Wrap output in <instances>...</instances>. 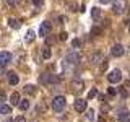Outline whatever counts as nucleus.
Wrapping results in <instances>:
<instances>
[{
    "instance_id": "f8f14e48",
    "label": "nucleus",
    "mask_w": 130,
    "mask_h": 122,
    "mask_svg": "<svg viewBox=\"0 0 130 122\" xmlns=\"http://www.w3.org/2000/svg\"><path fill=\"white\" fill-rule=\"evenodd\" d=\"M70 86H72V89L75 93H78V91H83V86H85V85H83V81H81V80H73Z\"/></svg>"
},
{
    "instance_id": "39448f33",
    "label": "nucleus",
    "mask_w": 130,
    "mask_h": 122,
    "mask_svg": "<svg viewBox=\"0 0 130 122\" xmlns=\"http://www.w3.org/2000/svg\"><path fill=\"white\" fill-rule=\"evenodd\" d=\"M80 54H76V52H70V54H68L67 57H65V64L67 65H76L80 62Z\"/></svg>"
},
{
    "instance_id": "aec40b11",
    "label": "nucleus",
    "mask_w": 130,
    "mask_h": 122,
    "mask_svg": "<svg viewBox=\"0 0 130 122\" xmlns=\"http://www.w3.org/2000/svg\"><path fill=\"white\" fill-rule=\"evenodd\" d=\"M34 38H36V34H34V31H28L26 33V36H24V41H26V42H32V41H34Z\"/></svg>"
},
{
    "instance_id": "6e6552de",
    "label": "nucleus",
    "mask_w": 130,
    "mask_h": 122,
    "mask_svg": "<svg viewBox=\"0 0 130 122\" xmlns=\"http://www.w3.org/2000/svg\"><path fill=\"white\" fill-rule=\"evenodd\" d=\"M124 8H125V3L122 2V0H116V2L112 3V10H114V13H116V15L124 13Z\"/></svg>"
},
{
    "instance_id": "393cba45",
    "label": "nucleus",
    "mask_w": 130,
    "mask_h": 122,
    "mask_svg": "<svg viewBox=\"0 0 130 122\" xmlns=\"http://www.w3.org/2000/svg\"><path fill=\"white\" fill-rule=\"evenodd\" d=\"M107 65H109V62H107V60H104V62L99 65V70L101 72H106V70H107Z\"/></svg>"
},
{
    "instance_id": "cd10ccee",
    "label": "nucleus",
    "mask_w": 130,
    "mask_h": 122,
    "mask_svg": "<svg viewBox=\"0 0 130 122\" xmlns=\"http://www.w3.org/2000/svg\"><path fill=\"white\" fill-rule=\"evenodd\" d=\"M107 93H109V96H116V95H117L116 88H107Z\"/></svg>"
},
{
    "instance_id": "ddd939ff",
    "label": "nucleus",
    "mask_w": 130,
    "mask_h": 122,
    "mask_svg": "<svg viewBox=\"0 0 130 122\" xmlns=\"http://www.w3.org/2000/svg\"><path fill=\"white\" fill-rule=\"evenodd\" d=\"M18 81H20V78H18V75H16L15 72L8 73V83H10V85H13V86H15V85H18Z\"/></svg>"
},
{
    "instance_id": "20e7f679",
    "label": "nucleus",
    "mask_w": 130,
    "mask_h": 122,
    "mask_svg": "<svg viewBox=\"0 0 130 122\" xmlns=\"http://www.w3.org/2000/svg\"><path fill=\"white\" fill-rule=\"evenodd\" d=\"M51 31H52V24L49 23V21H42V23H41V26H39V36L47 38Z\"/></svg>"
},
{
    "instance_id": "dca6fc26",
    "label": "nucleus",
    "mask_w": 130,
    "mask_h": 122,
    "mask_svg": "<svg viewBox=\"0 0 130 122\" xmlns=\"http://www.w3.org/2000/svg\"><path fill=\"white\" fill-rule=\"evenodd\" d=\"M41 54H42V59H51V55H52V51H51V47L49 46H44L42 47V52H41Z\"/></svg>"
},
{
    "instance_id": "9d476101",
    "label": "nucleus",
    "mask_w": 130,
    "mask_h": 122,
    "mask_svg": "<svg viewBox=\"0 0 130 122\" xmlns=\"http://www.w3.org/2000/svg\"><path fill=\"white\" fill-rule=\"evenodd\" d=\"M104 62V55H103V52H96V54H93L91 55V64L93 65H101Z\"/></svg>"
},
{
    "instance_id": "c9c22d12",
    "label": "nucleus",
    "mask_w": 130,
    "mask_h": 122,
    "mask_svg": "<svg viewBox=\"0 0 130 122\" xmlns=\"http://www.w3.org/2000/svg\"><path fill=\"white\" fill-rule=\"evenodd\" d=\"M7 122H15V120H11V119H8V120H7Z\"/></svg>"
},
{
    "instance_id": "0eeeda50",
    "label": "nucleus",
    "mask_w": 130,
    "mask_h": 122,
    "mask_svg": "<svg viewBox=\"0 0 130 122\" xmlns=\"http://www.w3.org/2000/svg\"><path fill=\"white\" fill-rule=\"evenodd\" d=\"M111 54L114 57H122V55L125 54V47L122 46V44H116V46L111 49Z\"/></svg>"
},
{
    "instance_id": "e433bc0d",
    "label": "nucleus",
    "mask_w": 130,
    "mask_h": 122,
    "mask_svg": "<svg viewBox=\"0 0 130 122\" xmlns=\"http://www.w3.org/2000/svg\"><path fill=\"white\" fill-rule=\"evenodd\" d=\"M128 33H130V24H128Z\"/></svg>"
},
{
    "instance_id": "7ed1b4c3",
    "label": "nucleus",
    "mask_w": 130,
    "mask_h": 122,
    "mask_svg": "<svg viewBox=\"0 0 130 122\" xmlns=\"http://www.w3.org/2000/svg\"><path fill=\"white\" fill-rule=\"evenodd\" d=\"M39 81H41V83H57V81H59V77L54 75V73L47 72V73H42V75H41Z\"/></svg>"
},
{
    "instance_id": "423d86ee",
    "label": "nucleus",
    "mask_w": 130,
    "mask_h": 122,
    "mask_svg": "<svg viewBox=\"0 0 130 122\" xmlns=\"http://www.w3.org/2000/svg\"><path fill=\"white\" fill-rule=\"evenodd\" d=\"M86 108H88L86 99H81V98H78V99L75 101V111L76 112H85V111H86Z\"/></svg>"
},
{
    "instance_id": "f704fd0d",
    "label": "nucleus",
    "mask_w": 130,
    "mask_h": 122,
    "mask_svg": "<svg viewBox=\"0 0 130 122\" xmlns=\"http://www.w3.org/2000/svg\"><path fill=\"white\" fill-rule=\"evenodd\" d=\"M127 86H130V80H128V81H127Z\"/></svg>"
},
{
    "instance_id": "a211bd4d",
    "label": "nucleus",
    "mask_w": 130,
    "mask_h": 122,
    "mask_svg": "<svg viewBox=\"0 0 130 122\" xmlns=\"http://www.w3.org/2000/svg\"><path fill=\"white\" fill-rule=\"evenodd\" d=\"M10 112H11V108L8 104H5V103L0 104V114H5L7 116V114H10Z\"/></svg>"
},
{
    "instance_id": "473e14b6",
    "label": "nucleus",
    "mask_w": 130,
    "mask_h": 122,
    "mask_svg": "<svg viewBox=\"0 0 130 122\" xmlns=\"http://www.w3.org/2000/svg\"><path fill=\"white\" fill-rule=\"evenodd\" d=\"M18 2H20V0H8V3H10V5H16Z\"/></svg>"
},
{
    "instance_id": "c85d7f7f",
    "label": "nucleus",
    "mask_w": 130,
    "mask_h": 122,
    "mask_svg": "<svg viewBox=\"0 0 130 122\" xmlns=\"http://www.w3.org/2000/svg\"><path fill=\"white\" fill-rule=\"evenodd\" d=\"M32 3H34L36 7H42L44 5V0H32Z\"/></svg>"
},
{
    "instance_id": "2f4dec72",
    "label": "nucleus",
    "mask_w": 130,
    "mask_h": 122,
    "mask_svg": "<svg viewBox=\"0 0 130 122\" xmlns=\"http://www.w3.org/2000/svg\"><path fill=\"white\" fill-rule=\"evenodd\" d=\"M3 101H5V93H3V91H0V104H2Z\"/></svg>"
},
{
    "instance_id": "4be33fe9",
    "label": "nucleus",
    "mask_w": 130,
    "mask_h": 122,
    "mask_svg": "<svg viewBox=\"0 0 130 122\" xmlns=\"http://www.w3.org/2000/svg\"><path fill=\"white\" fill-rule=\"evenodd\" d=\"M72 46H73V49H78V47H81V41L78 39V38H75L72 41Z\"/></svg>"
},
{
    "instance_id": "4468645a",
    "label": "nucleus",
    "mask_w": 130,
    "mask_h": 122,
    "mask_svg": "<svg viewBox=\"0 0 130 122\" xmlns=\"http://www.w3.org/2000/svg\"><path fill=\"white\" fill-rule=\"evenodd\" d=\"M8 24H10V28H13V29H20L21 28V21L16 18H10L8 20Z\"/></svg>"
},
{
    "instance_id": "9b49d317",
    "label": "nucleus",
    "mask_w": 130,
    "mask_h": 122,
    "mask_svg": "<svg viewBox=\"0 0 130 122\" xmlns=\"http://www.w3.org/2000/svg\"><path fill=\"white\" fill-rule=\"evenodd\" d=\"M117 119H119L120 122H128L130 120V111H128V109H120Z\"/></svg>"
},
{
    "instance_id": "7c9ffc66",
    "label": "nucleus",
    "mask_w": 130,
    "mask_h": 122,
    "mask_svg": "<svg viewBox=\"0 0 130 122\" xmlns=\"http://www.w3.org/2000/svg\"><path fill=\"white\" fill-rule=\"evenodd\" d=\"M15 122H28V120H26V117H24V116H18L15 119Z\"/></svg>"
},
{
    "instance_id": "412c9836",
    "label": "nucleus",
    "mask_w": 130,
    "mask_h": 122,
    "mask_svg": "<svg viewBox=\"0 0 130 122\" xmlns=\"http://www.w3.org/2000/svg\"><path fill=\"white\" fill-rule=\"evenodd\" d=\"M101 33H103V28H99V26H94L91 29V36H99Z\"/></svg>"
},
{
    "instance_id": "a878e982",
    "label": "nucleus",
    "mask_w": 130,
    "mask_h": 122,
    "mask_svg": "<svg viewBox=\"0 0 130 122\" xmlns=\"http://www.w3.org/2000/svg\"><path fill=\"white\" fill-rule=\"evenodd\" d=\"M119 93H120V96L124 98V99H125V98H128V91H127L125 88H120V89H119Z\"/></svg>"
},
{
    "instance_id": "6ab92c4d",
    "label": "nucleus",
    "mask_w": 130,
    "mask_h": 122,
    "mask_svg": "<svg viewBox=\"0 0 130 122\" xmlns=\"http://www.w3.org/2000/svg\"><path fill=\"white\" fill-rule=\"evenodd\" d=\"M23 91L26 93V95H34V93H36V86H34V85H26V86L23 88Z\"/></svg>"
},
{
    "instance_id": "5701e85b",
    "label": "nucleus",
    "mask_w": 130,
    "mask_h": 122,
    "mask_svg": "<svg viewBox=\"0 0 130 122\" xmlns=\"http://www.w3.org/2000/svg\"><path fill=\"white\" fill-rule=\"evenodd\" d=\"M94 96H98V89H96V88H93L91 91L88 93V99H93V98H94Z\"/></svg>"
},
{
    "instance_id": "2eb2a0df",
    "label": "nucleus",
    "mask_w": 130,
    "mask_h": 122,
    "mask_svg": "<svg viewBox=\"0 0 130 122\" xmlns=\"http://www.w3.org/2000/svg\"><path fill=\"white\" fill-rule=\"evenodd\" d=\"M20 101H21V98H20V93H13V95L10 96V103H11V106H18Z\"/></svg>"
},
{
    "instance_id": "f3484780",
    "label": "nucleus",
    "mask_w": 130,
    "mask_h": 122,
    "mask_svg": "<svg viewBox=\"0 0 130 122\" xmlns=\"http://www.w3.org/2000/svg\"><path fill=\"white\" fill-rule=\"evenodd\" d=\"M29 106H31L29 99H21V101H20V104H18V108L21 109V111H26V109H29Z\"/></svg>"
},
{
    "instance_id": "f03ea898",
    "label": "nucleus",
    "mask_w": 130,
    "mask_h": 122,
    "mask_svg": "<svg viewBox=\"0 0 130 122\" xmlns=\"http://www.w3.org/2000/svg\"><path fill=\"white\" fill-rule=\"evenodd\" d=\"M122 80V72L119 70V68H116V70H112V72H109L107 73V81L109 83H119V81Z\"/></svg>"
},
{
    "instance_id": "b1692460",
    "label": "nucleus",
    "mask_w": 130,
    "mask_h": 122,
    "mask_svg": "<svg viewBox=\"0 0 130 122\" xmlns=\"http://www.w3.org/2000/svg\"><path fill=\"white\" fill-rule=\"evenodd\" d=\"M91 15H93V18H99V15H101L99 8H93V10H91Z\"/></svg>"
},
{
    "instance_id": "72a5a7b5",
    "label": "nucleus",
    "mask_w": 130,
    "mask_h": 122,
    "mask_svg": "<svg viewBox=\"0 0 130 122\" xmlns=\"http://www.w3.org/2000/svg\"><path fill=\"white\" fill-rule=\"evenodd\" d=\"M101 3H109V2H112V0H99Z\"/></svg>"
},
{
    "instance_id": "bb28decb",
    "label": "nucleus",
    "mask_w": 130,
    "mask_h": 122,
    "mask_svg": "<svg viewBox=\"0 0 130 122\" xmlns=\"http://www.w3.org/2000/svg\"><path fill=\"white\" fill-rule=\"evenodd\" d=\"M67 38H68V34H67L65 31L60 33V36H59V39H60V41H67Z\"/></svg>"
},
{
    "instance_id": "c756f323",
    "label": "nucleus",
    "mask_w": 130,
    "mask_h": 122,
    "mask_svg": "<svg viewBox=\"0 0 130 122\" xmlns=\"http://www.w3.org/2000/svg\"><path fill=\"white\" fill-rule=\"evenodd\" d=\"M88 119H89V120L94 119V111H93V109H89V111H88Z\"/></svg>"
},
{
    "instance_id": "f257e3e1",
    "label": "nucleus",
    "mask_w": 130,
    "mask_h": 122,
    "mask_svg": "<svg viewBox=\"0 0 130 122\" xmlns=\"http://www.w3.org/2000/svg\"><path fill=\"white\" fill-rule=\"evenodd\" d=\"M65 104H67V99H65V96H62V95L55 96L54 99H52V109H54L55 112H62L65 109Z\"/></svg>"
},
{
    "instance_id": "1a4fd4ad",
    "label": "nucleus",
    "mask_w": 130,
    "mask_h": 122,
    "mask_svg": "<svg viewBox=\"0 0 130 122\" xmlns=\"http://www.w3.org/2000/svg\"><path fill=\"white\" fill-rule=\"evenodd\" d=\"M11 62V54L8 51H2L0 52V65H7V64H10Z\"/></svg>"
}]
</instances>
